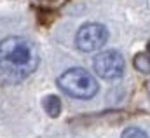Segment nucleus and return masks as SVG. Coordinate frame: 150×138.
<instances>
[{
    "label": "nucleus",
    "instance_id": "nucleus-1",
    "mask_svg": "<svg viewBox=\"0 0 150 138\" xmlns=\"http://www.w3.org/2000/svg\"><path fill=\"white\" fill-rule=\"evenodd\" d=\"M38 67L35 44L25 37H7L0 40V82L18 84L28 79Z\"/></svg>",
    "mask_w": 150,
    "mask_h": 138
},
{
    "label": "nucleus",
    "instance_id": "nucleus-2",
    "mask_svg": "<svg viewBox=\"0 0 150 138\" xmlns=\"http://www.w3.org/2000/svg\"><path fill=\"white\" fill-rule=\"evenodd\" d=\"M58 86L72 98L89 100L98 93V82L93 73L84 68H70L58 77Z\"/></svg>",
    "mask_w": 150,
    "mask_h": 138
},
{
    "label": "nucleus",
    "instance_id": "nucleus-3",
    "mask_svg": "<svg viewBox=\"0 0 150 138\" xmlns=\"http://www.w3.org/2000/svg\"><path fill=\"white\" fill-rule=\"evenodd\" d=\"M107 40H108V30L103 25L87 23V25L80 26V30L77 32L75 46L84 53H93V51L101 49Z\"/></svg>",
    "mask_w": 150,
    "mask_h": 138
},
{
    "label": "nucleus",
    "instance_id": "nucleus-4",
    "mask_svg": "<svg viewBox=\"0 0 150 138\" xmlns=\"http://www.w3.org/2000/svg\"><path fill=\"white\" fill-rule=\"evenodd\" d=\"M93 65H94V72H96L100 77L107 79V80L119 79V77L124 73V67H126L122 54H120L119 51H113V49L100 53V54L94 58V63H93Z\"/></svg>",
    "mask_w": 150,
    "mask_h": 138
},
{
    "label": "nucleus",
    "instance_id": "nucleus-5",
    "mask_svg": "<svg viewBox=\"0 0 150 138\" xmlns=\"http://www.w3.org/2000/svg\"><path fill=\"white\" fill-rule=\"evenodd\" d=\"M44 108L51 117H58L61 114V100L56 95H49L44 98Z\"/></svg>",
    "mask_w": 150,
    "mask_h": 138
},
{
    "label": "nucleus",
    "instance_id": "nucleus-6",
    "mask_svg": "<svg viewBox=\"0 0 150 138\" xmlns=\"http://www.w3.org/2000/svg\"><path fill=\"white\" fill-rule=\"evenodd\" d=\"M134 68L142 73H150V53H138L134 58Z\"/></svg>",
    "mask_w": 150,
    "mask_h": 138
},
{
    "label": "nucleus",
    "instance_id": "nucleus-7",
    "mask_svg": "<svg viewBox=\"0 0 150 138\" xmlns=\"http://www.w3.org/2000/svg\"><path fill=\"white\" fill-rule=\"evenodd\" d=\"M120 138H149V135L140 128H127V129H124Z\"/></svg>",
    "mask_w": 150,
    "mask_h": 138
},
{
    "label": "nucleus",
    "instance_id": "nucleus-8",
    "mask_svg": "<svg viewBox=\"0 0 150 138\" xmlns=\"http://www.w3.org/2000/svg\"><path fill=\"white\" fill-rule=\"evenodd\" d=\"M149 53H150V44H149Z\"/></svg>",
    "mask_w": 150,
    "mask_h": 138
}]
</instances>
